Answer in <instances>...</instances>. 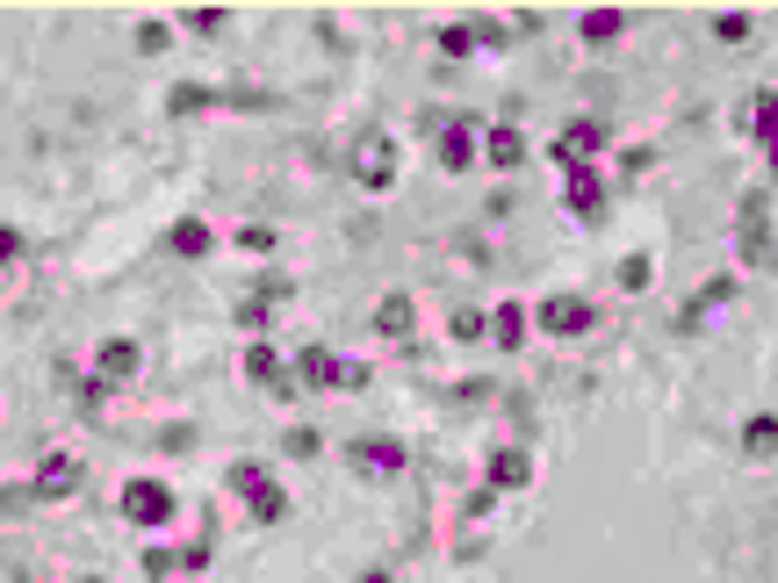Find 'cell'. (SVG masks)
I'll list each match as a JSON object with an SVG mask.
<instances>
[{"label":"cell","mask_w":778,"mask_h":583,"mask_svg":"<svg viewBox=\"0 0 778 583\" xmlns=\"http://www.w3.org/2000/svg\"><path fill=\"white\" fill-rule=\"evenodd\" d=\"M239 245H245V253H275V231H267V223H245Z\"/></svg>","instance_id":"4dcf8cb0"},{"label":"cell","mask_w":778,"mask_h":583,"mask_svg":"<svg viewBox=\"0 0 778 583\" xmlns=\"http://www.w3.org/2000/svg\"><path fill=\"white\" fill-rule=\"evenodd\" d=\"M440 51H448V58H468V51H476V30H468V22H448V30H440Z\"/></svg>","instance_id":"603a6c76"},{"label":"cell","mask_w":778,"mask_h":583,"mask_svg":"<svg viewBox=\"0 0 778 583\" xmlns=\"http://www.w3.org/2000/svg\"><path fill=\"white\" fill-rule=\"evenodd\" d=\"M534 325L548 331V339H577V331H591V325H599V310H591L584 295H548V303L534 310Z\"/></svg>","instance_id":"277c9868"},{"label":"cell","mask_w":778,"mask_h":583,"mask_svg":"<svg viewBox=\"0 0 778 583\" xmlns=\"http://www.w3.org/2000/svg\"><path fill=\"white\" fill-rule=\"evenodd\" d=\"M490 339L512 353V346L526 339V310H519V303H498V310H490Z\"/></svg>","instance_id":"ac0fdd59"},{"label":"cell","mask_w":778,"mask_h":583,"mask_svg":"<svg viewBox=\"0 0 778 583\" xmlns=\"http://www.w3.org/2000/svg\"><path fill=\"white\" fill-rule=\"evenodd\" d=\"M245 382H259V389H275V396H295V375L281 368V353H275L267 339L245 346Z\"/></svg>","instance_id":"9c48e42d"},{"label":"cell","mask_w":778,"mask_h":583,"mask_svg":"<svg viewBox=\"0 0 778 583\" xmlns=\"http://www.w3.org/2000/svg\"><path fill=\"white\" fill-rule=\"evenodd\" d=\"M743 253H750V267L771 259V202H764V188L743 195Z\"/></svg>","instance_id":"52a82bcc"},{"label":"cell","mask_w":778,"mask_h":583,"mask_svg":"<svg viewBox=\"0 0 778 583\" xmlns=\"http://www.w3.org/2000/svg\"><path fill=\"white\" fill-rule=\"evenodd\" d=\"M80 476H86V468L72 462V454H44V462H36V482H30V498L58 504V498H72V490H80Z\"/></svg>","instance_id":"5b68a950"},{"label":"cell","mask_w":778,"mask_h":583,"mask_svg":"<svg viewBox=\"0 0 778 583\" xmlns=\"http://www.w3.org/2000/svg\"><path fill=\"white\" fill-rule=\"evenodd\" d=\"M484 159H490V166H498V173H512L519 159H526V138H519L512 123H498V130H490V138H484Z\"/></svg>","instance_id":"9a60e30c"},{"label":"cell","mask_w":778,"mask_h":583,"mask_svg":"<svg viewBox=\"0 0 778 583\" xmlns=\"http://www.w3.org/2000/svg\"><path fill=\"white\" fill-rule=\"evenodd\" d=\"M468 159H476V130H468V123H448V130H440V166L462 173Z\"/></svg>","instance_id":"2e32d148"},{"label":"cell","mask_w":778,"mask_h":583,"mask_svg":"<svg viewBox=\"0 0 778 583\" xmlns=\"http://www.w3.org/2000/svg\"><path fill=\"white\" fill-rule=\"evenodd\" d=\"M411 325H418V310H411V295H382V303H375V331H382V339H411Z\"/></svg>","instance_id":"7c38bea8"},{"label":"cell","mask_w":778,"mask_h":583,"mask_svg":"<svg viewBox=\"0 0 778 583\" xmlns=\"http://www.w3.org/2000/svg\"><path fill=\"white\" fill-rule=\"evenodd\" d=\"M713 36H721V44H743V36H750V15H713Z\"/></svg>","instance_id":"f546056e"},{"label":"cell","mask_w":778,"mask_h":583,"mask_svg":"<svg viewBox=\"0 0 778 583\" xmlns=\"http://www.w3.org/2000/svg\"><path fill=\"white\" fill-rule=\"evenodd\" d=\"M743 454H750V462L778 454V418H771V411H764V418H750V425H743Z\"/></svg>","instance_id":"d6986e66"},{"label":"cell","mask_w":778,"mask_h":583,"mask_svg":"<svg viewBox=\"0 0 778 583\" xmlns=\"http://www.w3.org/2000/svg\"><path fill=\"white\" fill-rule=\"evenodd\" d=\"M295 382H303V389H361L368 368L361 361H332L325 346H303V353H295Z\"/></svg>","instance_id":"6da1fadb"},{"label":"cell","mask_w":778,"mask_h":583,"mask_svg":"<svg viewBox=\"0 0 778 583\" xmlns=\"http://www.w3.org/2000/svg\"><path fill=\"white\" fill-rule=\"evenodd\" d=\"M605 138H613V130H605V123H591V116H584V123H570V130L555 138V166H562V173H577L591 152H605Z\"/></svg>","instance_id":"8992f818"},{"label":"cell","mask_w":778,"mask_h":583,"mask_svg":"<svg viewBox=\"0 0 778 583\" xmlns=\"http://www.w3.org/2000/svg\"><path fill=\"white\" fill-rule=\"evenodd\" d=\"M209 102H217L209 86H173V102H166V108H173V116H202Z\"/></svg>","instance_id":"7402d4cb"},{"label":"cell","mask_w":778,"mask_h":583,"mask_svg":"<svg viewBox=\"0 0 778 583\" xmlns=\"http://www.w3.org/2000/svg\"><path fill=\"white\" fill-rule=\"evenodd\" d=\"M577 36H584V44H613V36H627V15L620 8H591V15L577 22Z\"/></svg>","instance_id":"e0dca14e"},{"label":"cell","mask_w":778,"mask_h":583,"mask_svg":"<svg viewBox=\"0 0 778 583\" xmlns=\"http://www.w3.org/2000/svg\"><path fill=\"white\" fill-rule=\"evenodd\" d=\"M166 44H173L166 22H138V51H166Z\"/></svg>","instance_id":"f1b7e54d"},{"label":"cell","mask_w":778,"mask_h":583,"mask_svg":"<svg viewBox=\"0 0 778 583\" xmlns=\"http://www.w3.org/2000/svg\"><path fill=\"white\" fill-rule=\"evenodd\" d=\"M86 583H108V576H86Z\"/></svg>","instance_id":"e575fe53"},{"label":"cell","mask_w":778,"mask_h":583,"mask_svg":"<svg viewBox=\"0 0 778 583\" xmlns=\"http://www.w3.org/2000/svg\"><path fill=\"white\" fill-rule=\"evenodd\" d=\"M166 245H173V253H181V259H202L209 245H217V231H209L202 217H181V223H173V231H166Z\"/></svg>","instance_id":"5bb4252c"},{"label":"cell","mask_w":778,"mask_h":583,"mask_svg":"<svg viewBox=\"0 0 778 583\" xmlns=\"http://www.w3.org/2000/svg\"><path fill=\"white\" fill-rule=\"evenodd\" d=\"M144 368V353H138V339H108L102 353H94V382H130Z\"/></svg>","instance_id":"8fae6325"},{"label":"cell","mask_w":778,"mask_h":583,"mask_svg":"<svg viewBox=\"0 0 778 583\" xmlns=\"http://www.w3.org/2000/svg\"><path fill=\"white\" fill-rule=\"evenodd\" d=\"M361 583H390V576H382V569H375V576H361Z\"/></svg>","instance_id":"836d02e7"},{"label":"cell","mask_w":778,"mask_h":583,"mask_svg":"<svg viewBox=\"0 0 778 583\" xmlns=\"http://www.w3.org/2000/svg\"><path fill=\"white\" fill-rule=\"evenodd\" d=\"M181 569V555H166V548H144V576H173Z\"/></svg>","instance_id":"1f68e13d"},{"label":"cell","mask_w":778,"mask_h":583,"mask_svg":"<svg viewBox=\"0 0 778 583\" xmlns=\"http://www.w3.org/2000/svg\"><path fill=\"white\" fill-rule=\"evenodd\" d=\"M353 180H361L368 195H390V188H397V144L382 138V130L353 144Z\"/></svg>","instance_id":"7a4b0ae2"},{"label":"cell","mask_w":778,"mask_h":583,"mask_svg":"<svg viewBox=\"0 0 778 583\" xmlns=\"http://www.w3.org/2000/svg\"><path fill=\"white\" fill-rule=\"evenodd\" d=\"M649 275H657V267H649V253H627V259H620V289H627V295L649 289Z\"/></svg>","instance_id":"44dd1931"},{"label":"cell","mask_w":778,"mask_h":583,"mask_svg":"<svg viewBox=\"0 0 778 583\" xmlns=\"http://www.w3.org/2000/svg\"><path fill=\"white\" fill-rule=\"evenodd\" d=\"M448 325H454V339H484V331H490V317H484V310H454Z\"/></svg>","instance_id":"cb8c5ba5"},{"label":"cell","mask_w":778,"mask_h":583,"mask_svg":"<svg viewBox=\"0 0 778 583\" xmlns=\"http://www.w3.org/2000/svg\"><path fill=\"white\" fill-rule=\"evenodd\" d=\"M188 30L195 36H217V30H224V8H188Z\"/></svg>","instance_id":"83f0119b"},{"label":"cell","mask_w":778,"mask_h":583,"mask_svg":"<svg viewBox=\"0 0 778 583\" xmlns=\"http://www.w3.org/2000/svg\"><path fill=\"white\" fill-rule=\"evenodd\" d=\"M526 482H534V454H526V446H498V454H490V482L484 490H526Z\"/></svg>","instance_id":"30bf717a"},{"label":"cell","mask_w":778,"mask_h":583,"mask_svg":"<svg viewBox=\"0 0 778 583\" xmlns=\"http://www.w3.org/2000/svg\"><path fill=\"white\" fill-rule=\"evenodd\" d=\"M259 482H267V468H259V462H239V468H231V490H239V498H253Z\"/></svg>","instance_id":"4316f807"},{"label":"cell","mask_w":778,"mask_h":583,"mask_svg":"<svg viewBox=\"0 0 778 583\" xmlns=\"http://www.w3.org/2000/svg\"><path fill=\"white\" fill-rule=\"evenodd\" d=\"M123 518H130V526H166V518H173V490L159 476H130V482H123Z\"/></svg>","instance_id":"3957f363"},{"label":"cell","mask_w":778,"mask_h":583,"mask_svg":"<svg viewBox=\"0 0 778 583\" xmlns=\"http://www.w3.org/2000/svg\"><path fill=\"white\" fill-rule=\"evenodd\" d=\"M757 130H764V144H778V86L757 94Z\"/></svg>","instance_id":"d4e9b609"},{"label":"cell","mask_w":778,"mask_h":583,"mask_svg":"<svg viewBox=\"0 0 778 583\" xmlns=\"http://www.w3.org/2000/svg\"><path fill=\"white\" fill-rule=\"evenodd\" d=\"M570 209H577V217H605V180H599V173H591V166H577L570 173Z\"/></svg>","instance_id":"4fadbf2b"},{"label":"cell","mask_w":778,"mask_h":583,"mask_svg":"<svg viewBox=\"0 0 778 583\" xmlns=\"http://www.w3.org/2000/svg\"><path fill=\"white\" fill-rule=\"evenodd\" d=\"M281 446H289V462H311V454H317V446H325V440H317L311 425H295V432H289V440H281Z\"/></svg>","instance_id":"484cf974"},{"label":"cell","mask_w":778,"mask_h":583,"mask_svg":"<svg viewBox=\"0 0 778 583\" xmlns=\"http://www.w3.org/2000/svg\"><path fill=\"white\" fill-rule=\"evenodd\" d=\"M253 518H259V526L289 518V498H281V482H259V490H253Z\"/></svg>","instance_id":"ffe728a7"},{"label":"cell","mask_w":778,"mask_h":583,"mask_svg":"<svg viewBox=\"0 0 778 583\" xmlns=\"http://www.w3.org/2000/svg\"><path fill=\"white\" fill-rule=\"evenodd\" d=\"M8 259H22V231H15V223H0V267H8Z\"/></svg>","instance_id":"d6a6232c"},{"label":"cell","mask_w":778,"mask_h":583,"mask_svg":"<svg viewBox=\"0 0 778 583\" xmlns=\"http://www.w3.org/2000/svg\"><path fill=\"white\" fill-rule=\"evenodd\" d=\"M346 462L382 482V476H404V446L397 440H353V446H346Z\"/></svg>","instance_id":"ba28073f"}]
</instances>
